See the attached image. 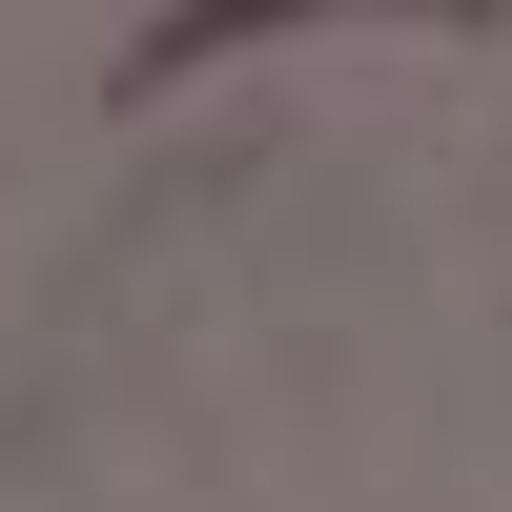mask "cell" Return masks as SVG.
Masks as SVG:
<instances>
[{
  "label": "cell",
  "mask_w": 512,
  "mask_h": 512,
  "mask_svg": "<svg viewBox=\"0 0 512 512\" xmlns=\"http://www.w3.org/2000/svg\"><path fill=\"white\" fill-rule=\"evenodd\" d=\"M267 21H287V0H205V21H144V41H123V103H164L185 62H226V41H267Z\"/></svg>",
  "instance_id": "cell-1"
}]
</instances>
